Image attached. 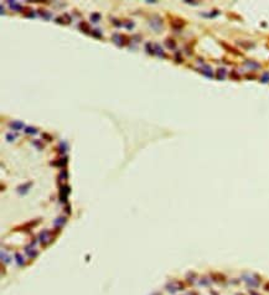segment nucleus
Returning <instances> with one entry per match:
<instances>
[{"instance_id":"1","label":"nucleus","mask_w":269,"mask_h":295,"mask_svg":"<svg viewBox=\"0 0 269 295\" xmlns=\"http://www.w3.org/2000/svg\"><path fill=\"white\" fill-rule=\"evenodd\" d=\"M113 40H114L115 44L119 45V46H123V45H124V41H125L124 36H122V35H114V36H113Z\"/></svg>"},{"instance_id":"7","label":"nucleus","mask_w":269,"mask_h":295,"mask_svg":"<svg viewBox=\"0 0 269 295\" xmlns=\"http://www.w3.org/2000/svg\"><path fill=\"white\" fill-rule=\"evenodd\" d=\"M166 45L169 46V48H175V42L172 41V40H166Z\"/></svg>"},{"instance_id":"8","label":"nucleus","mask_w":269,"mask_h":295,"mask_svg":"<svg viewBox=\"0 0 269 295\" xmlns=\"http://www.w3.org/2000/svg\"><path fill=\"white\" fill-rule=\"evenodd\" d=\"M16 259H17V262H19V264H20V266L24 263V260H22V258H21V255H20V254H16Z\"/></svg>"},{"instance_id":"2","label":"nucleus","mask_w":269,"mask_h":295,"mask_svg":"<svg viewBox=\"0 0 269 295\" xmlns=\"http://www.w3.org/2000/svg\"><path fill=\"white\" fill-rule=\"evenodd\" d=\"M9 5H10V6H13V8H11L13 10H17V11H20V10L22 9L20 4H17V3H14V1H9Z\"/></svg>"},{"instance_id":"4","label":"nucleus","mask_w":269,"mask_h":295,"mask_svg":"<svg viewBox=\"0 0 269 295\" xmlns=\"http://www.w3.org/2000/svg\"><path fill=\"white\" fill-rule=\"evenodd\" d=\"M79 27H81L82 31H84V32H89V26H88L86 22H81V24H79Z\"/></svg>"},{"instance_id":"6","label":"nucleus","mask_w":269,"mask_h":295,"mask_svg":"<svg viewBox=\"0 0 269 295\" xmlns=\"http://www.w3.org/2000/svg\"><path fill=\"white\" fill-rule=\"evenodd\" d=\"M65 221H66V220H65V217H61V218H58V220H56V221H55V224H57L58 227H62V226H63V223H65Z\"/></svg>"},{"instance_id":"10","label":"nucleus","mask_w":269,"mask_h":295,"mask_svg":"<svg viewBox=\"0 0 269 295\" xmlns=\"http://www.w3.org/2000/svg\"><path fill=\"white\" fill-rule=\"evenodd\" d=\"M6 138H8V140H9V141H13V140H14V135H11V134L6 135Z\"/></svg>"},{"instance_id":"5","label":"nucleus","mask_w":269,"mask_h":295,"mask_svg":"<svg viewBox=\"0 0 269 295\" xmlns=\"http://www.w3.org/2000/svg\"><path fill=\"white\" fill-rule=\"evenodd\" d=\"M25 132L27 134H36L37 133V129H36V128H32V127H26Z\"/></svg>"},{"instance_id":"9","label":"nucleus","mask_w":269,"mask_h":295,"mask_svg":"<svg viewBox=\"0 0 269 295\" xmlns=\"http://www.w3.org/2000/svg\"><path fill=\"white\" fill-rule=\"evenodd\" d=\"M99 20V14H93L92 15V21H98Z\"/></svg>"},{"instance_id":"3","label":"nucleus","mask_w":269,"mask_h":295,"mask_svg":"<svg viewBox=\"0 0 269 295\" xmlns=\"http://www.w3.org/2000/svg\"><path fill=\"white\" fill-rule=\"evenodd\" d=\"M10 125H11L13 129H21V128L24 127V124H22L21 122H14V123H11Z\"/></svg>"}]
</instances>
